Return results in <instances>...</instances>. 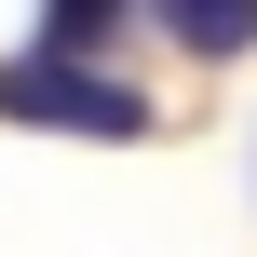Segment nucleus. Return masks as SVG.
<instances>
[{
	"mask_svg": "<svg viewBox=\"0 0 257 257\" xmlns=\"http://www.w3.org/2000/svg\"><path fill=\"white\" fill-rule=\"evenodd\" d=\"M176 27V54H257V0H149Z\"/></svg>",
	"mask_w": 257,
	"mask_h": 257,
	"instance_id": "2",
	"label": "nucleus"
},
{
	"mask_svg": "<svg viewBox=\"0 0 257 257\" xmlns=\"http://www.w3.org/2000/svg\"><path fill=\"white\" fill-rule=\"evenodd\" d=\"M122 14H136V0H41V54H81V68H95Z\"/></svg>",
	"mask_w": 257,
	"mask_h": 257,
	"instance_id": "3",
	"label": "nucleus"
},
{
	"mask_svg": "<svg viewBox=\"0 0 257 257\" xmlns=\"http://www.w3.org/2000/svg\"><path fill=\"white\" fill-rule=\"evenodd\" d=\"M0 122H41V136H149V95L122 68H81V54H0Z\"/></svg>",
	"mask_w": 257,
	"mask_h": 257,
	"instance_id": "1",
	"label": "nucleus"
}]
</instances>
